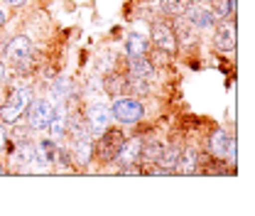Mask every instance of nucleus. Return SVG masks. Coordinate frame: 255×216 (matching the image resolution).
<instances>
[{"label": "nucleus", "instance_id": "nucleus-20", "mask_svg": "<svg viewBox=\"0 0 255 216\" xmlns=\"http://www.w3.org/2000/svg\"><path fill=\"white\" fill-rule=\"evenodd\" d=\"M187 0H162V12H167V15H174V17H179V15H184V10H187Z\"/></svg>", "mask_w": 255, "mask_h": 216}, {"label": "nucleus", "instance_id": "nucleus-12", "mask_svg": "<svg viewBox=\"0 0 255 216\" xmlns=\"http://www.w3.org/2000/svg\"><path fill=\"white\" fill-rule=\"evenodd\" d=\"M162 150H164V145L157 143V140H147V143L142 140V148H140V157H137V162H142V165H145V170H147L150 165H157Z\"/></svg>", "mask_w": 255, "mask_h": 216}, {"label": "nucleus", "instance_id": "nucleus-25", "mask_svg": "<svg viewBox=\"0 0 255 216\" xmlns=\"http://www.w3.org/2000/svg\"><path fill=\"white\" fill-rule=\"evenodd\" d=\"M2 25H5V12L0 10V27H2Z\"/></svg>", "mask_w": 255, "mask_h": 216}, {"label": "nucleus", "instance_id": "nucleus-22", "mask_svg": "<svg viewBox=\"0 0 255 216\" xmlns=\"http://www.w3.org/2000/svg\"><path fill=\"white\" fill-rule=\"evenodd\" d=\"M172 30H174L177 42H184V44H187V42H194V32H191L189 25H184V22H177Z\"/></svg>", "mask_w": 255, "mask_h": 216}, {"label": "nucleus", "instance_id": "nucleus-27", "mask_svg": "<svg viewBox=\"0 0 255 216\" xmlns=\"http://www.w3.org/2000/svg\"><path fill=\"white\" fill-rule=\"evenodd\" d=\"M0 175H5V170H2V165H0Z\"/></svg>", "mask_w": 255, "mask_h": 216}, {"label": "nucleus", "instance_id": "nucleus-21", "mask_svg": "<svg viewBox=\"0 0 255 216\" xmlns=\"http://www.w3.org/2000/svg\"><path fill=\"white\" fill-rule=\"evenodd\" d=\"M211 12H214V17L219 20V17H228L231 12H233V0H214V7H211Z\"/></svg>", "mask_w": 255, "mask_h": 216}, {"label": "nucleus", "instance_id": "nucleus-23", "mask_svg": "<svg viewBox=\"0 0 255 216\" xmlns=\"http://www.w3.org/2000/svg\"><path fill=\"white\" fill-rule=\"evenodd\" d=\"M5 143H7V130H5V125H0V150L5 148Z\"/></svg>", "mask_w": 255, "mask_h": 216}, {"label": "nucleus", "instance_id": "nucleus-13", "mask_svg": "<svg viewBox=\"0 0 255 216\" xmlns=\"http://www.w3.org/2000/svg\"><path fill=\"white\" fill-rule=\"evenodd\" d=\"M66 125H69V121H66V106L62 103V106H57V108L52 111V121H49V133H52L54 140L64 138Z\"/></svg>", "mask_w": 255, "mask_h": 216}, {"label": "nucleus", "instance_id": "nucleus-15", "mask_svg": "<svg viewBox=\"0 0 255 216\" xmlns=\"http://www.w3.org/2000/svg\"><path fill=\"white\" fill-rule=\"evenodd\" d=\"M196 170H199V155L194 153V150H187V153L179 155V162H177L174 172H179V175H194Z\"/></svg>", "mask_w": 255, "mask_h": 216}, {"label": "nucleus", "instance_id": "nucleus-14", "mask_svg": "<svg viewBox=\"0 0 255 216\" xmlns=\"http://www.w3.org/2000/svg\"><path fill=\"white\" fill-rule=\"evenodd\" d=\"M147 47H150L147 37H142V34H137V32L128 34L126 49H128V54H130V57H145V54H147Z\"/></svg>", "mask_w": 255, "mask_h": 216}, {"label": "nucleus", "instance_id": "nucleus-19", "mask_svg": "<svg viewBox=\"0 0 255 216\" xmlns=\"http://www.w3.org/2000/svg\"><path fill=\"white\" fill-rule=\"evenodd\" d=\"M91 157H94V143H91L86 135H81V138L76 140V160H79L81 165H86V162H91Z\"/></svg>", "mask_w": 255, "mask_h": 216}, {"label": "nucleus", "instance_id": "nucleus-2", "mask_svg": "<svg viewBox=\"0 0 255 216\" xmlns=\"http://www.w3.org/2000/svg\"><path fill=\"white\" fill-rule=\"evenodd\" d=\"M111 113H113L116 121H121V123H126V125H132L142 118V106H140V101L132 98V96H121V98H116Z\"/></svg>", "mask_w": 255, "mask_h": 216}, {"label": "nucleus", "instance_id": "nucleus-5", "mask_svg": "<svg viewBox=\"0 0 255 216\" xmlns=\"http://www.w3.org/2000/svg\"><path fill=\"white\" fill-rule=\"evenodd\" d=\"M150 39H152V44L157 49L167 52V54H174L177 52V37H174V30L167 22H155L152 32H150Z\"/></svg>", "mask_w": 255, "mask_h": 216}, {"label": "nucleus", "instance_id": "nucleus-16", "mask_svg": "<svg viewBox=\"0 0 255 216\" xmlns=\"http://www.w3.org/2000/svg\"><path fill=\"white\" fill-rule=\"evenodd\" d=\"M152 62H147L145 57H132L130 62V76L132 79H150L152 76Z\"/></svg>", "mask_w": 255, "mask_h": 216}, {"label": "nucleus", "instance_id": "nucleus-6", "mask_svg": "<svg viewBox=\"0 0 255 216\" xmlns=\"http://www.w3.org/2000/svg\"><path fill=\"white\" fill-rule=\"evenodd\" d=\"M184 12H187V17H189L191 25H194V27H199V30L211 27V25L216 22V17H214L211 7H206V2H189Z\"/></svg>", "mask_w": 255, "mask_h": 216}, {"label": "nucleus", "instance_id": "nucleus-11", "mask_svg": "<svg viewBox=\"0 0 255 216\" xmlns=\"http://www.w3.org/2000/svg\"><path fill=\"white\" fill-rule=\"evenodd\" d=\"M214 44H216V49H219L221 54L233 52V49H236V30H233V25H221V27H216Z\"/></svg>", "mask_w": 255, "mask_h": 216}, {"label": "nucleus", "instance_id": "nucleus-10", "mask_svg": "<svg viewBox=\"0 0 255 216\" xmlns=\"http://www.w3.org/2000/svg\"><path fill=\"white\" fill-rule=\"evenodd\" d=\"M111 118H113V113H111L106 106H91V108H89V118H86V123H89V128H91L94 133L101 135V133L108 128Z\"/></svg>", "mask_w": 255, "mask_h": 216}, {"label": "nucleus", "instance_id": "nucleus-26", "mask_svg": "<svg viewBox=\"0 0 255 216\" xmlns=\"http://www.w3.org/2000/svg\"><path fill=\"white\" fill-rule=\"evenodd\" d=\"M2 79H5V66L0 64V81H2Z\"/></svg>", "mask_w": 255, "mask_h": 216}, {"label": "nucleus", "instance_id": "nucleus-3", "mask_svg": "<svg viewBox=\"0 0 255 216\" xmlns=\"http://www.w3.org/2000/svg\"><path fill=\"white\" fill-rule=\"evenodd\" d=\"M123 140H126V135L121 133V130H103L101 133V140L96 143V157L98 160H103V162H111V160H116V153L121 150V145H123Z\"/></svg>", "mask_w": 255, "mask_h": 216}, {"label": "nucleus", "instance_id": "nucleus-4", "mask_svg": "<svg viewBox=\"0 0 255 216\" xmlns=\"http://www.w3.org/2000/svg\"><path fill=\"white\" fill-rule=\"evenodd\" d=\"M30 108V113H27V128L32 130H44V128H49V121H52V103L47 101V98H39V101H34Z\"/></svg>", "mask_w": 255, "mask_h": 216}, {"label": "nucleus", "instance_id": "nucleus-17", "mask_svg": "<svg viewBox=\"0 0 255 216\" xmlns=\"http://www.w3.org/2000/svg\"><path fill=\"white\" fill-rule=\"evenodd\" d=\"M54 145H52V140H39L37 143V148H34V160H39L42 162V167H49L52 162H54Z\"/></svg>", "mask_w": 255, "mask_h": 216}, {"label": "nucleus", "instance_id": "nucleus-9", "mask_svg": "<svg viewBox=\"0 0 255 216\" xmlns=\"http://www.w3.org/2000/svg\"><path fill=\"white\" fill-rule=\"evenodd\" d=\"M140 148H142V138H130V140H123L121 150L116 153V160H118L123 167H126V165H137Z\"/></svg>", "mask_w": 255, "mask_h": 216}, {"label": "nucleus", "instance_id": "nucleus-1", "mask_svg": "<svg viewBox=\"0 0 255 216\" xmlns=\"http://www.w3.org/2000/svg\"><path fill=\"white\" fill-rule=\"evenodd\" d=\"M32 101V91L30 89H17V91L10 93V98L2 103V108H0V118L5 121V123H15L20 116H22V111L30 106Z\"/></svg>", "mask_w": 255, "mask_h": 216}, {"label": "nucleus", "instance_id": "nucleus-8", "mask_svg": "<svg viewBox=\"0 0 255 216\" xmlns=\"http://www.w3.org/2000/svg\"><path fill=\"white\" fill-rule=\"evenodd\" d=\"M209 148H211V153L216 155V157H226V153H228L231 160H236V140H233L231 135H226L223 130H216V133L211 135Z\"/></svg>", "mask_w": 255, "mask_h": 216}, {"label": "nucleus", "instance_id": "nucleus-7", "mask_svg": "<svg viewBox=\"0 0 255 216\" xmlns=\"http://www.w3.org/2000/svg\"><path fill=\"white\" fill-rule=\"evenodd\" d=\"M30 52H32V42H30V37H25V34H17V37H15V39H10V44L5 47L7 59H10V62H15V64L30 59Z\"/></svg>", "mask_w": 255, "mask_h": 216}, {"label": "nucleus", "instance_id": "nucleus-18", "mask_svg": "<svg viewBox=\"0 0 255 216\" xmlns=\"http://www.w3.org/2000/svg\"><path fill=\"white\" fill-rule=\"evenodd\" d=\"M179 155H182L179 148H164L162 155H159L157 165L167 172V175H169V172H174V167H177V162H179Z\"/></svg>", "mask_w": 255, "mask_h": 216}, {"label": "nucleus", "instance_id": "nucleus-24", "mask_svg": "<svg viewBox=\"0 0 255 216\" xmlns=\"http://www.w3.org/2000/svg\"><path fill=\"white\" fill-rule=\"evenodd\" d=\"M7 2H10V5H12V7H22V5H25V2H27V0H7Z\"/></svg>", "mask_w": 255, "mask_h": 216}]
</instances>
